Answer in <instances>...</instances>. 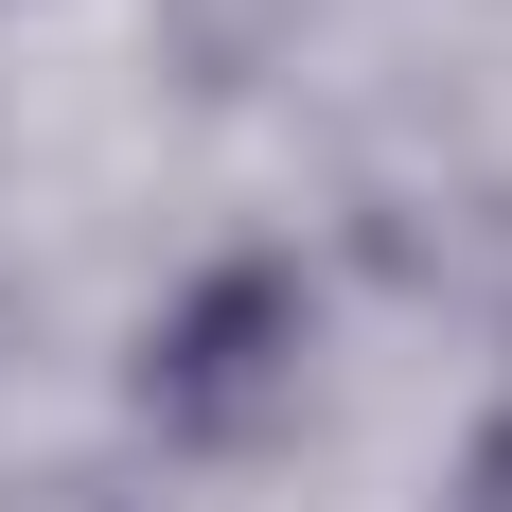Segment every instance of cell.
I'll list each match as a JSON object with an SVG mask.
<instances>
[{"label": "cell", "mask_w": 512, "mask_h": 512, "mask_svg": "<svg viewBox=\"0 0 512 512\" xmlns=\"http://www.w3.org/2000/svg\"><path fill=\"white\" fill-rule=\"evenodd\" d=\"M248 336H301V283H283V265H230V283L159 336V424H248L265 371H283V354H248Z\"/></svg>", "instance_id": "6da1fadb"}, {"label": "cell", "mask_w": 512, "mask_h": 512, "mask_svg": "<svg viewBox=\"0 0 512 512\" xmlns=\"http://www.w3.org/2000/svg\"><path fill=\"white\" fill-rule=\"evenodd\" d=\"M442 512H512V407L477 424V460H460V495H442Z\"/></svg>", "instance_id": "7a4b0ae2"}]
</instances>
